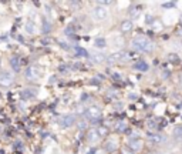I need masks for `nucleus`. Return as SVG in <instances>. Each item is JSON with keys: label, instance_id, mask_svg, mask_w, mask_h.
I'll use <instances>...</instances> for the list:
<instances>
[{"label": "nucleus", "instance_id": "1", "mask_svg": "<svg viewBox=\"0 0 182 154\" xmlns=\"http://www.w3.org/2000/svg\"><path fill=\"white\" fill-rule=\"evenodd\" d=\"M131 46H133L134 50L142 51V53H151L154 50L152 42L149 39H147L145 36H136V37H134L133 42H131Z\"/></svg>", "mask_w": 182, "mask_h": 154}, {"label": "nucleus", "instance_id": "2", "mask_svg": "<svg viewBox=\"0 0 182 154\" xmlns=\"http://www.w3.org/2000/svg\"><path fill=\"white\" fill-rule=\"evenodd\" d=\"M86 114H87V117L90 118L91 123L100 121V118H101V108L97 107V106H91V107L87 110Z\"/></svg>", "mask_w": 182, "mask_h": 154}, {"label": "nucleus", "instance_id": "3", "mask_svg": "<svg viewBox=\"0 0 182 154\" xmlns=\"http://www.w3.org/2000/svg\"><path fill=\"white\" fill-rule=\"evenodd\" d=\"M12 83H13L12 73H9V71H3V73H0V86L9 87Z\"/></svg>", "mask_w": 182, "mask_h": 154}, {"label": "nucleus", "instance_id": "4", "mask_svg": "<svg viewBox=\"0 0 182 154\" xmlns=\"http://www.w3.org/2000/svg\"><path fill=\"white\" fill-rule=\"evenodd\" d=\"M148 141L154 143V144H162L164 141H166V137L164 134H157V133H149L148 136Z\"/></svg>", "mask_w": 182, "mask_h": 154}, {"label": "nucleus", "instance_id": "5", "mask_svg": "<svg viewBox=\"0 0 182 154\" xmlns=\"http://www.w3.org/2000/svg\"><path fill=\"white\" fill-rule=\"evenodd\" d=\"M108 16V10L104 6H97L94 9V17L97 20H104V19H107Z\"/></svg>", "mask_w": 182, "mask_h": 154}, {"label": "nucleus", "instance_id": "6", "mask_svg": "<svg viewBox=\"0 0 182 154\" xmlns=\"http://www.w3.org/2000/svg\"><path fill=\"white\" fill-rule=\"evenodd\" d=\"M75 123V116L74 114H66L60 118V124L63 127H71V126Z\"/></svg>", "mask_w": 182, "mask_h": 154}, {"label": "nucleus", "instance_id": "7", "mask_svg": "<svg viewBox=\"0 0 182 154\" xmlns=\"http://www.w3.org/2000/svg\"><path fill=\"white\" fill-rule=\"evenodd\" d=\"M10 66H12V69L14 71H20L21 69V60L19 56H13L12 58H10Z\"/></svg>", "mask_w": 182, "mask_h": 154}, {"label": "nucleus", "instance_id": "8", "mask_svg": "<svg viewBox=\"0 0 182 154\" xmlns=\"http://www.w3.org/2000/svg\"><path fill=\"white\" fill-rule=\"evenodd\" d=\"M134 70L145 73V71L149 70V66H148V63H147V62H142V60H141V62H136L135 64H134Z\"/></svg>", "mask_w": 182, "mask_h": 154}, {"label": "nucleus", "instance_id": "9", "mask_svg": "<svg viewBox=\"0 0 182 154\" xmlns=\"http://www.w3.org/2000/svg\"><path fill=\"white\" fill-rule=\"evenodd\" d=\"M133 27H134V23L131 20H124L120 26V29L122 33H129V32L133 30Z\"/></svg>", "mask_w": 182, "mask_h": 154}, {"label": "nucleus", "instance_id": "10", "mask_svg": "<svg viewBox=\"0 0 182 154\" xmlns=\"http://www.w3.org/2000/svg\"><path fill=\"white\" fill-rule=\"evenodd\" d=\"M100 137H101V136L98 134V130L93 129V130H90V131H88L87 138H88V141H90V143H95V141H98Z\"/></svg>", "mask_w": 182, "mask_h": 154}, {"label": "nucleus", "instance_id": "11", "mask_svg": "<svg viewBox=\"0 0 182 154\" xmlns=\"http://www.w3.org/2000/svg\"><path fill=\"white\" fill-rule=\"evenodd\" d=\"M128 14L131 19H138L141 14V6H133V7H129Z\"/></svg>", "mask_w": 182, "mask_h": 154}, {"label": "nucleus", "instance_id": "12", "mask_svg": "<svg viewBox=\"0 0 182 154\" xmlns=\"http://www.w3.org/2000/svg\"><path fill=\"white\" fill-rule=\"evenodd\" d=\"M128 146L133 151H140L141 148H142V141H141L140 138H138V140H131Z\"/></svg>", "mask_w": 182, "mask_h": 154}, {"label": "nucleus", "instance_id": "13", "mask_svg": "<svg viewBox=\"0 0 182 154\" xmlns=\"http://www.w3.org/2000/svg\"><path fill=\"white\" fill-rule=\"evenodd\" d=\"M26 77L29 80H34V79H37L38 77V71H36V69L34 67H29L27 70H26Z\"/></svg>", "mask_w": 182, "mask_h": 154}, {"label": "nucleus", "instance_id": "14", "mask_svg": "<svg viewBox=\"0 0 182 154\" xmlns=\"http://www.w3.org/2000/svg\"><path fill=\"white\" fill-rule=\"evenodd\" d=\"M168 60H169L172 64H179V63H181L179 56H178V54H175V53H171L169 56H168Z\"/></svg>", "mask_w": 182, "mask_h": 154}, {"label": "nucleus", "instance_id": "15", "mask_svg": "<svg viewBox=\"0 0 182 154\" xmlns=\"http://www.w3.org/2000/svg\"><path fill=\"white\" fill-rule=\"evenodd\" d=\"M75 53H77V56H80V57H88V56H90L88 51L86 50V49H81V47H77V49H75Z\"/></svg>", "mask_w": 182, "mask_h": 154}, {"label": "nucleus", "instance_id": "16", "mask_svg": "<svg viewBox=\"0 0 182 154\" xmlns=\"http://www.w3.org/2000/svg\"><path fill=\"white\" fill-rule=\"evenodd\" d=\"M105 150L110 151V153H111V151H115L117 150L115 143H114V141H107V143H105Z\"/></svg>", "mask_w": 182, "mask_h": 154}, {"label": "nucleus", "instance_id": "17", "mask_svg": "<svg viewBox=\"0 0 182 154\" xmlns=\"http://www.w3.org/2000/svg\"><path fill=\"white\" fill-rule=\"evenodd\" d=\"M91 57L94 58L95 62L97 63H101V62H104V60H105V56H104V54H100V53H97V54H93V56H91Z\"/></svg>", "mask_w": 182, "mask_h": 154}, {"label": "nucleus", "instance_id": "18", "mask_svg": "<svg viewBox=\"0 0 182 154\" xmlns=\"http://www.w3.org/2000/svg\"><path fill=\"white\" fill-rule=\"evenodd\" d=\"M174 136L177 138H182V126H177L174 129Z\"/></svg>", "mask_w": 182, "mask_h": 154}, {"label": "nucleus", "instance_id": "19", "mask_svg": "<svg viewBox=\"0 0 182 154\" xmlns=\"http://www.w3.org/2000/svg\"><path fill=\"white\" fill-rule=\"evenodd\" d=\"M95 46L98 47V49H104L107 44H105V40H104V39H97V40H95Z\"/></svg>", "mask_w": 182, "mask_h": 154}, {"label": "nucleus", "instance_id": "20", "mask_svg": "<svg viewBox=\"0 0 182 154\" xmlns=\"http://www.w3.org/2000/svg\"><path fill=\"white\" fill-rule=\"evenodd\" d=\"M26 30H27V33H33V32H34L33 21H27V23H26Z\"/></svg>", "mask_w": 182, "mask_h": 154}, {"label": "nucleus", "instance_id": "21", "mask_svg": "<svg viewBox=\"0 0 182 154\" xmlns=\"http://www.w3.org/2000/svg\"><path fill=\"white\" fill-rule=\"evenodd\" d=\"M97 130H98L100 136H107V134H108V129H107V127H103V126H101V127H98Z\"/></svg>", "mask_w": 182, "mask_h": 154}, {"label": "nucleus", "instance_id": "22", "mask_svg": "<svg viewBox=\"0 0 182 154\" xmlns=\"http://www.w3.org/2000/svg\"><path fill=\"white\" fill-rule=\"evenodd\" d=\"M117 131H125L127 130V124L125 123H118V126L115 127Z\"/></svg>", "mask_w": 182, "mask_h": 154}, {"label": "nucleus", "instance_id": "23", "mask_svg": "<svg viewBox=\"0 0 182 154\" xmlns=\"http://www.w3.org/2000/svg\"><path fill=\"white\" fill-rule=\"evenodd\" d=\"M177 4L174 3V2H166V3H164L162 4V7L164 9H172V7H175Z\"/></svg>", "mask_w": 182, "mask_h": 154}, {"label": "nucleus", "instance_id": "24", "mask_svg": "<svg viewBox=\"0 0 182 154\" xmlns=\"http://www.w3.org/2000/svg\"><path fill=\"white\" fill-rule=\"evenodd\" d=\"M43 32L44 33H49L50 32V23L47 20H44V23H43Z\"/></svg>", "mask_w": 182, "mask_h": 154}, {"label": "nucleus", "instance_id": "25", "mask_svg": "<svg viewBox=\"0 0 182 154\" xmlns=\"http://www.w3.org/2000/svg\"><path fill=\"white\" fill-rule=\"evenodd\" d=\"M33 94H34V93H33V92H30V90H24V92H23V97H24V99L33 97Z\"/></svg>", "mask_w": 182, "mask_h": 154}, {"label": "nucleus", "instance_id": "26", "mask_svg": "<svg viewBox=\"0 0 182 154\" xmlns=\"http://www.w3.org/2000/svg\"><path fill=\"white\" fill-rule=\"evenodd\" d=\"M169 76H171V71L169 70H165L164 73H162V77H164V79H168Z\"/></svg>", "mask_w": 182, "mask_h": 154}, {"label": "nucleus", "instance_id": "27", "mask_svg": "<svg viewBox=\"0 0 182 154\" xmlns=\"http://www.w3.org/2000/svg\"><path fill=\"white\" fill-rule=\"evenodd\" d=\"M147 23H148V24H151V23H152V17H151V16L147 17Z\"/></svg>", "mask_w": 182, "mask_h": 154}, {"label": "nucleus", "instance_id": "28", "mask_svg": "<svg viewBox=\"0 0 182 154\" xmlns=\"http://www.w3.org/2000/svg\"><path fill=\"white\" fill-rule=\"evenodd\" d=\"M94 153H95V148H93V150H91V151H90V153H88V154H94Z\"/></svg>", "mask_w": 182, "mask_h": 154}, {"label": "nucleus", "instance_id": "29", "mask_svg": "<svg viewBox=\"0 0 182 154\" xmlns=\"http://www.w3.org/2000/svg\"><path fill=\"white\" fill-rule=\"evenodd\" d=\"M181 84H182V76H181Z\"/></svg>", "mask_w": 182, "mask_h": 154}]
</instances>
